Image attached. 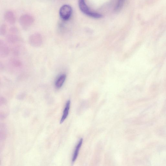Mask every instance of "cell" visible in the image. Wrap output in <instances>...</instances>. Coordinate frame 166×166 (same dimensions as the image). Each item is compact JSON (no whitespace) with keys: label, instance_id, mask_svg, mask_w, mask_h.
Returning <instances> with one entry per match:
<instances>
[{"label":"cell","instance_id":"1","mask_svg":"<svg viewBox=\"0 0 166 166\" xmlns=\"http://www.w3.org/2000/svg\"><path fill=\"white\" fill-rule=\"evenodd\" d=\"M79 6L80 11L87 15L94 18H100L102 15L99 13L91 11L86 4L85 0H79Z\"/></svg>","mask_w":166,"mask_h":166},{"label":"cell","instance_id":"2","mask_svg":"<svg viewBox=\"0 0 166 166\" xmlns=\"http://www.w3.org/2000/svg\"><path fill=\"white\" fill-rule=\"evenodd\" d=\"M72 10L71 7L68 5H64L59 9V15L60 18L64 20H68L72 16Z\"/></svg>","mask_w":166,"mask_h":166},{"label":"cell","instance_id":"3","mask_svg":"<svg viewBox=\"0 0 166 166\" xmlns=\"http://www.w3.org/2000/svg\"><path fill=\"white\" fill-rule=\"evenodd\" d=\"M29 42L30 45L33 47H39L43 43L42 37L39 33L33 34L30 36Z\"/></svg>","mask_w":166,"mask_h":166},{"label":"cell","instance_id":"4","mask_svg":"<svg viewBox=\"0 0 166 166\" xmlns=\"http://www.w3.org/2000/svg\"><path fill=\"white\" fill-rule=\"evenodd\" d=\"M9 53V49L8 45L3 41H0V56L2 57H7Z\"/></svg>","mask_w":166,"mask_h":166},{"label":"cell","instance_id":"5","mask_svg":"<svg viewBox=\"0 0 166 166\" xmlns=\"http://www.w3.org/2000/svg\"><path fill=\"white\" fill-rule=\"evenodd\" d=\"M70 100L67 101L63 111L62 117L60 121V124L63 123V122L66 119L67 116H68L70 109Z\"/></svg>","mask_w":166,"mask_h":166},{"label":"cell","instance_id":"6","mask_svg":"<svg viewBox=\"0 0 166 166\" xmlns=\"http://www.w3.org/2000/svg\"><path fill=\"white\" fill-rule=\"evenodd\" d=\"M66 78V76L65 74L60 75L56 80L55 83V87L57 89H59L63 86L65 82Z\"/></svg>","mask_w":166,"mask_h":166},{"label":"cell","instance_id":"7","mask_svg":"<svg viewBox=\"0 0 166 166\" xmlns=\"http://www.w3.org/2000/svg\"><path fill=\"white\" fill-rule=\"evenodd\" d=\"M83 143V139L81 138L80 140L79 143H78L75 149V151L74 152L72 158V162H74L75 161L79 154V152L80 148L82 146Z\"/></svg>","mask_w":166,"mask_h":166},{"label":"cell","instance_id":"8","mask_svg":"<svg viewBox=\"0 0 166 166\" xmlns=\"http://www.w3.org/2000/svg\"><path fill=\"white\" fill-rule=\"evenodd\" d=\"M6 40L9 43H14L19 41L20 39L17 36L10 35L7 37Z\"/></svg>","mask_w":166,"mask_h":166},{"label":"cell","instance_id":"9","mask_svg":"<svg viewBox=\"0 0 166 166\" xmlns=\"http://www.w3.org/2000/svg\"><path fill=\"white\" fill-rule=\"evenodd\" d=\"M11 63L13 66L15 67H19L22 65L21 61L16 59H12L11 60Z\"/></svg>","mask_w":166,"mask_h":166},{"label":"cell","instance_id":"10","mask_svg":"<svg viewBox=\"0 0 166 166\" xmlns=\"http://www.w3.org/2000/svg\"><path fill=\"white\" fill-rule=\"evenodd\" d=\"M125 0H118L116 6L115 8V11L118 12L123 8Z\"/></svg>","mask_w":166,"mask_h":166},{"label":"cell","instance_id":"11","mask_svg":"<svg viewBox=\"0 0 166 166\" xmlns=\"http://www.w3.org/2000/svg\"><path fill=\"white\" fill-rule=\"evenodd\" d=\"M6 33V29L5 27H2L1 29V35L2 36H4L5 34Z\"/></svg>","mask_w":166,"mask_h":166}]
</instances>
